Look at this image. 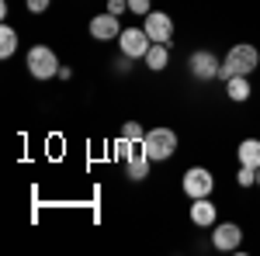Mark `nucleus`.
Masks as SVG:
<instances>
[{
	"label": "nucleus",
	"mask_w": 260,
	"mask_h": 256,
	"mask_svg": "<svg viewBox=\"0 0 260 256\" xmlns=\"http://www.w3.org/2000/svg\"><path fill=\"white\" fill-rule=\"evenodd\" d=\"M257 49L253 45H233L229 49V56H225V62H222L219 69V80H229V77H250L253 69H257Z\"/></svg>",
	"instance_id": "nucleus-1"
},
{
	"label": "nucleus",
	"mask_w": 260,
	"mask_h": 256,
	"mask_svg": "<svg viewBox=\"0 0 260 256\" xmlns=\"http://www.w3.org/2000/svg\"><path fill=\"white\" fill-rule=\"evenodd\" d=\"M142 149H146V156L153 159V163H163V159L174 156L177 135H174L170 128H149V132L142 135Z\"/></svg>",
	"instance_id": "nucleus-2"
},
{
	"label": "nucleus",
	"mask_w": 260,
	"mask_h": 256,
	"mask_svg": "<svg viewBox=\"0 0 260 256\" xmlns=\"http://www.w3.org/2000/svg\"><path fill=\"white\" fill-rule=\"evenodd\" d=\"M28 73L35 80H52L59 77V59H56V52L49 49V45H31L28 49Z\"/></svg>",
	"instance_id": "nucleus-3"
},
{
	"label": "nucleus",
	"mask_w": 260,
	"mask_h": 256,
	"mask_svg": "<svg viewBox=\"0 0 260 256\" xmlns=\"http://www.w3.org/2000/svg\"><path fill=\"white\" fill-rule=\"evenodd\" d=\"M118 45H121V52H125L128 59H142V56L149 52V45H153V39L146 35V28H121Z\"/></svg>",
	"instance_id": "nucleus-4"
},
{
	"label": "nucleus",
	"mask_w": 260,
	"mask_h": 256,
	"mask_svg": "<svg viewBox=\"0 0 260 256\" xmlns=\"http://www.w3.org/2000/svg\"><path fill=\"white\" fill-rule=\"evenodd\" d=\"M212 191H215V177L205 166H191L184 173V194L187 197H208Z\"/></svg>",
	"instance_id": "nucleus-5"
},
{
	"label": "nucleus",
	"mask_w": 260,
	"mask_h": 256,
	"mask_svg": "<svg viewBox=\"0 0 260 256\" xmlns=\"http://www.w3.org/2000/svg\"><path fill=\"white\" fill-rule=\"evenodd\" d=\"M212 242H215V249H222V253H233V249H240V242H243V229L236 222H222V225H215V232H212Z\"/></svg>",
	"instance_id": "nucleus-6"
},
{
	"label": "nucleus",
	"mask_w": 260,
	"mask_h": 256,
	"mask_svg": "<svg viewBox=\"0 0 260 256\" xmlns=\"http://www.w3.org/2000/svg\"><path fill=\"white\" fill-rule=\"evenodd\" d=\"M142 28H146V35L153 42H167V45H170V39H174V21L167 18L163 11H149Z\"/></svg>",
	"instance_id": "nucleus-7"
},
{
	"label": "nucleus",
	"mask_w": 260,
	"mask_h": 256,
	"mask_svg": "<svg viewBox=\"0 0 260 256\" xmlns=\"http://www.w3.org/2000/svg\"><path fill=\"white\" fill-rule=\"evenodd\" d=\"M121 35V24H118V14H98V18H90V39L98 42H111Z\"/></svg>",
	"instance_id": "nucleus-8"
},
{
	"label": "nucleus",
	"mask_w": 260,
	"mask_h": 256,
	"mask_svg": "<svg viewBox=\"0 0 260 256\" xmlns=\"http://www.w3.org/2000/svg\"><path fill=\"white\" fill-rule=\"evenodd\" d=\"M219 69H222V62L212 56V52H205V49H198L194 56H191V73L198 80H212V77H219Z\"/></svg>",
	"instance_id": "nucleus-9"
},
{
	"label": "nucleus",
	"mask_w": 260,
	"mask_h": 256,
	"mask_svg": "<svg viewBox=\"0 0 260 256\" xmlns=\"http://www.w3.org/2000/svg\"><path fill=\"white\" fill-rule=\"evenodd\" d=\"M191 222L201 225V229L215 225V204H212L208 197H194V204H191Z\"/></svg>",
	"instance_id": "nucleus-10"
},
{
	"label": "nucleus",
	"mask_w": 260,
	"mask_h": 256,
	"mask_svg": "<svg viewBox=\"0 0 260 256\" xmlns=\"http://www.w3.org/2000/svg\"><path fill=\"white\" fill-rule=\"evenodd\" d=\"M125 163H128V177H132V180H146V173H149V163H153V159L146 156V149H142V142H139V145H136V153L125 159Z\"/></svg>",
	"instance_id": "nucleus-11"
},
{
	"label": "nucleus",
	"mask_w": 260,
	"mask_h": 256,
	"mask_svg": "<svg viewBox=\"0 0 260 256\" xmlns=\"http://www.w3.org/2000/svg\"><path fill=\"white\" fill-rule=\"evenodd\" d=\"M142 59H146L149 69H156V73H160L163 66L170 62V49H167V42H153V45H149V52H146Z\"/></svg>",
	"instance_id": "nucleus-12"
},
{
	"label": "nucleus",
	"mask_w": 260,
	"mask_h": 256,
	"mask_svg": "<svg viewBox=\"0 0 260 256\" xmlns=\"http://www.w3.org/2000/svg\"><path fill=\"white\" fill-rule=\"evenodd\" d=\"M240 163L260 170V138H243L240 142Z\"/></svg>",
	"instance_id": "nucleus-13"
},
{
	"label": "nucleus",
	"mask_w": 260,
	"mask_h": 256,
	"mask_svg": "<svg viewBox=\"0 0 260 256\" xmlns=\"http://www.w3.org/2000/svg\"><path fill=\"white\" fill-rule=\"evenodd\" d=\"M225 94H229V100H246L250 97V80L246 77H229L225 80Z\"/></svg>",
	"instance_id": "nucleus-14"
},
{
	"label": "nucleus",
	"mask_w": 260,
	"mask_h": 256,
	"mask_svg": "<svg viewBox=\"0 0 260 256\" xmlns=\"http://www.w3.org/2000/svg\"><path fill=\"white\" fill-rule=\"evenodd\" d=\"M14 49H18V31L4 24V28H0V59H11Z\"/></svg>",
	"instance_id": "nucleus-15"
},
{
	"label": "nucleus",
	"mask_w": 260,
	"mask_h": 256,
	"mask_svg": "<svg viewBox=\"0 0 260 256\" xmlns=\"http://www.w3.org/2000/svg\"><path fill=\"white\" fill-rule=\"evenodd\" d=\"M121 135L128 138V142H142V135H146V132H142V125H139V121H125Z\"/></svg>",
	"instance_id": "nucleus-16"
},
{
	"label": "nucleus",
	"mask_w": 260,
	"mask_h": 256,
	"mask_svg": "<svg viewBox=\"0 0 260 256\" xmlns=\"http://www.w3.org/2000/svg\"><path fill=\"white\" fill-rule=\"evenodd\" d=\"M236 180H240V187H250V184H257V170H253V166H243V163H240V173H236Z\"/></svg>",
	"instance_id": "nucleus-17"
},
{
	"label": "nucleus",
	"mask_w": 260,
	"mask_h": 256,
	"mask_svg": "<svg viewBox=\"0 0 260 256\" xmlns=\"http://www.w3.org/2000/svg\"><path fill=\"white\" fill-rule=\"evenodd\" d=\"M128 11H132V14H142V18H146V14H149V0H128Z\"/></svg>",
	"instance_id": "nucleus-18"
},
{
	"label": "nucleus",
	"mask_w": 260,
	"mask_h": 256,
	"mask_svg": "<svg viewBox=\"0 0 260 256\" xmlns=\"http://www.w3.org/2000/svg\"><path fill=\"white\" fill-rule=\"evenodd\" d=\"M24 4H28V11H31V14H45L52 0H24Z\"/></svg>",
	"instance_id": "nucleus-19"
},
{
	"label": "nucleus",
	"mask_w": 260,
	"mask_h": 256,
	"mask_svg": "<svg viewBox=\"0 0 260 256\" xmlns=\"http://www.w3.org/2000/svg\"><path fill=\"white\" fill-rule=\"evenodd\" d=\"M108 11L111 14H125L128 11V0H108Z\"/></svg>",
	"instance_id": "nucleus-20"
},
{
	"label": "nucleus",
	"mask_w": 260,
	"mask_h": 256,
	"mask_svg": "<svg viewBox=\"0 0 260 256\" xmlns=\"http://www.w3.org/2000/svg\"><path fill=\"white\" fill-rule=\"evenodd\" d=\"M257 187H260V170H257Z\"/></svg>",
	"instance_id": "nucleus-21"
}]
</instances>
